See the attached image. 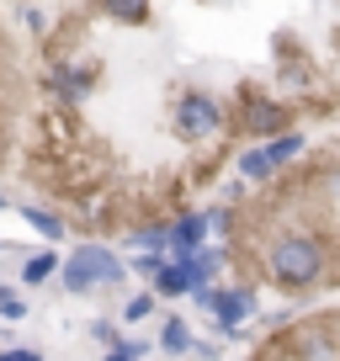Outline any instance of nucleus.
<instances>
[{
  "label": "nucleus",
  "mask_w": 340,
  "mask_h": 361,
  "mask_svg": "<svg viewBox=\"0 0 340 361\" xmlns=\"http://www.w3.org/2000/svg\"><path fill=\"white\" fill-rule=\"evenodd\" d=\"M261 260H266V276H272L277 287H293V293L314 287L319 276H324V266H329L324 245H319L314 234H277Z\"/></svg>",
  "instance_id": "1"
},
{
  "label": "nucleus",
  "mask_w": 340,
  "mask_h": 361,
  "mask_svg": "<svg viewBox=\"0 0 340 361\" xmlns=\"http://www.w3.org/2000/svg\"><path fill=\"white\" fill-rule=\"evenodd\" d=\"M170 123H176V138H186V144H207V138H218L229 128V112H224L218 96H207V90H181Z\"/></svg>",
  "instance_id": "2"
},
{
  "label": "nucleus",
  "mask_w": 340,
  "mask_h": 361,
  "mask_svg": "<svg viewBox=\"0 0 340 361\" xmlns=\"http://www.w3.org/2000/svg\"><path fill=\"white\" fill-rule=\"evenodd\" d=\"M59 276H64L69 293H91V287H117V282L128 276V266H123L107 245H80L75 255L59 266Z\"/></svg>",
  "instance_id": "3"
},
{
  "label": "nucleus",
  "mask_w": 340,
  "mask_h": 361,
  "mask_svg": "<svg viewBox=\"0 0 340 361\" xmlns=\"http://www.w3.org/2000/svg\"><path fill=\"white\" fill-rule=\"evenodd\" d=\"M192 303L202 308V314H213V324L224 329V335H234V329L255 314V293H250V287H202V293H192Z\"/></svg>",
  "instance_id": "4"
},
{
  "label": "nucleus",
  "mask_w": 340,
  "mask_h": 361,
  "mask_svg": "<svg viewBox=\"0 0 340 361\" xmlns=\"http://www.w3.org/2000/svg\"><path fill=\"white\" fill-rule=\"evenodd\" d=\"M303 154V133H282V138H272V144H261V149H245L239 154V176L245 180H272L277 170L287 165V159H298Z\"/></svg>",
  "instance_id": "5"
},
{
  "label": "nucleus",
  "mask_w": 340,
  "mask_h": 361,
  "mask_svg": "<svg viewBox=\"0 0 340 361\" xmlns=\"http://www.w3.org/2000/svg\"><path fill=\"white\" fill-rule=\"evenodd\" d=\"M287 123H293V112H287L282 102H272V96H245V106H239V128L255 133V138H266V144L282 138Z\"/></svg>",
  "instance_id": "6"
},
{
  "label": "nucleus",
  "mask_w": 340,
  "mask_h": 361,
  "mask_svg": "<svg viewBox=\"0 0 340 361\" xmlns=\"http://www.w3.org/2000/svg\"><path fill=\"white\" fill-rule=\"evenodd\" d=\"M165 239H170V260L186 266V260L207 245V213H181L176 224H165Z\"/></svg>",
  "instance_id": "7"
},
{
  "label": "nucleus",
  "mask_w": 340,
  "mask_h": 361,
  "mask_svg": "<svg viewBox=\"0 0 340 361\" xmlns=\"http://www.w3.org/2000/svg\"><path fill=\"white\" fill-rule=\"evenodd\" d=\"M224 271V250L202 245L192 260H186V276H192V293H202V287H213V276Z\"/></svg>",
  "instance_id": "8"
},
{
  "label": "nucleus",
  "mask_w": 340,
  "mask_h": 361,
  "mask_svg": "<svg viewBox=\"0 0 340 361\" xmlns=\"http://www.w3.org/2000/svg\"><path fill=\"white\" fill-rule=\"evenodd\" d=\"M54 90H59V96H69V102H85V96L96 90V80H91V69L64 64V69H54Z\"/></svg>",
  "instance_id": "9"
},
{
  "label": "nucleus",
  "mask_w": 340,
  "mask_h": 361,
  "mask_svg": "<svg viewBox=\"0 0 340 361\" xmlns=\"http://www.w3.org/2000/svg\"><path fill=\"white\" fill-rule=\"evenodd\" d=\"M154 293L159 298H192V276H186L181 260H165V266L154 271Z\"/></svg>",
  "instance_id": "10"
},
{
  "label": "nucleus",
  "mask_w": 340,
  "mask_h": 361,
  "mask_svg": "<svg viewBox=\"0 0 340 361\" xmlns=\"http://www.w3.org/2000/svg\"><path fill=\"white\" fill-rule=\"evenodd\" d=\"M159 350H170V356H186V350H197L192 324H186V319H165V324H159Z\"/></svg>",
  "instance_id": "11"
},
{
  "label": "nucleus",
  "mask_w": 340,
  "mask_h": 361,
  "mask_svg": "<svg viewBox=\"0 0 340 361\" xmlns=\"http://www.w3.org/2000/svg\"><path fill=\"white\" fill-rule=\"evenodd\" d=\"M59 266H64V260H59L54 250H43V255H32V260L22 266V282H27V287H37V282H48V276H54Z\"/></svg>",
  "instance_id": "12"
},
{
  "label": "nucleus",
  "mask_w": 340,
  "mask_h": 361,
  "mask_svg": "<svg viewBox=\"0 0 340 361\" xmlns=\"http://www.w3.org/2000/svg\"><path fill=\"white\" fill-rule=\"evenodd\" d=\"M22 218H27V224H32L43 239H59V234H64V224H59L54 213H43V207H22Z\"/></svg>",
  "instance_id": "13"
},
{
  "label": "nucleus",
  "mask_w": 340,
  "mask_h": 361,
  "mask_svg": "<svg viewBox=\"0 0 340 361\" xmlns=\"http://www.w3.org/2000/svg\"><path fill=\"white\" fill-rule=\"evenodd\" d=\"M149 314H154V293L128 298V308H123V319H128V324H138V319H149Z\"/></svg>",
  "instance_id": "14"
},
{
  "label": "nucleus",
  "mask_w": 340,
  "mask_h": 361,
  "mask_svg": "<svg viewBox=\"0 0 340 361\" xmlns=\"http://www.w3.org/2000/svg\"><path fill=\"white\" fill-rule=\"evenodd\" d=\"M27 314V303L16 293H6V287H0V319H22Z\"/></svg>",
  "instance_id": "15"
},
{
  "label": "nucleus",
  "mask_w": 340,
  "mask_h": 361,
  "mask_svg": "<svg viewBox=\"0 0 340 361\" xmlns=\"http://www.w3.org/2000/svg\"><path fill=\"white\" fill-rule=\"evenodd\" d=\"M107 16H112V22H149V11H144V6H112Z\"/></svg>",
  "instance_id": "16"
},
{
  "label": "nucleus",
  "mask_w": 340,
  "mask_h": 361,
  "mask_svg": "<svg viewBox=\"0 0 340 361\" xmlns=\"http://www.w3.org/2000/svg\"><path fill=\"white\" fill-rule=\"evenodd\" d=\"M159 266H165V255H138V260H133V271H144L149 282H154V271H159Z\"/></svg>",
  "instance_id": "17"
},
{
  "label": "nucleus",
  "mask_w": 340,
  "mask_h": 361,
  "mask_svg": "<svg viewBox=\"0 0 340 361\" xmlns=\"http://www.w3.org/2000/svg\"><path fill=\"white\" fill-rule=\"evenodd\" d=\"M207 228H213V234H224V228H229V207H207Z\"/></svg>",
  "instance_id": "18"
},
{
  "label": "nucleus",
  "mask_w": 340,
  "mask_h": 361,
  "mask_svg": "<svg viewBox=\"0 0 340 361\" xmlns=\"http://www.w3.org/2000/svg\"><path fill=\"white\" fill-rule=\"evenodd\" d=\"M91 335H96V340H102V345H117V329H112V324H107V319H96V324H91Z\"/></svg>",
  "instance_id": "19"
},
{
  "label": "nucleus",
  "mask_w": 340,
  "mask_h": 361,
  "mask_svg": "<svg viewBox=\"0 0 340 361\" xmlns=\"http://www.w3.org/2000/svg\"><path fill=\"white\" fill-rule=\"evenodd\" d=\"M0 361H43L37 350H0Z\"/></svg>",
  "instance_id": "20"
},
{
  "label": "nucleus",
  "mask_w": 340,
  "mask_h": 361,
  "mask_svg": "<svg viewBox=\"0 0 340 361\" xmlns=\"http://www.w3.org/2000/svg\"><path fill=\"white\" fill-rule=\"evenodd\" d=\"M6 250H11V245H6V239H0V255H6Z\"/></svg>",
  "instance_id": "21"
},
{
  "label": "nucleus",
  "mask_w": 340,
  "mask_h": 361,
  "mask_svg": "<svg viewBox=\"0 0 340 361\" xmlns=\"http://www.w3.org/2000/svg\"><path fill=\"white\" fill-rule=\"evenodd\" d=\"M0 207H6V197H0Z\"/></svg>",
  "instance_id": "22"
}]
</instances>
